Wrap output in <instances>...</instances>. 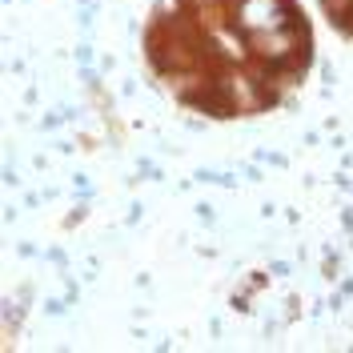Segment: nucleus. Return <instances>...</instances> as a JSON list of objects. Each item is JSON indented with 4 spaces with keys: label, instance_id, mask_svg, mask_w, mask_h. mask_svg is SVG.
Here are the masks:
<instances>
[{
    "label": "nucleus",
    "instance_id": "f257e3e1",
    "mask_svg": "<svg viewBox=\"0 0 353 353\" xmlns=\"http://www.w3.org/2000/svg\"><path fill=\"white\" fill-rule=\"evenodd\" d=\"M141 48L149 77L181 109L245 121L301 88L313 68V21L297 0H161Z\"/></svg>",
    "mask_w": 353,
    "mask_h": 353
},
{
    "label": "nucleus",
    "instance_id": "f03ea898",
    "mask_svg": "<svg viewBox=\"0 0 353 353\" xmlns=\"http://www.w3.org/2000/svg\"><path fill=\"white\" fill-rule=\"evenodd\" d=\"M321 12L337 37L353 41V0H321Z\"/></svg>",
    "mask_w": 353,
    "mask_h": 353
}]
</instances>
